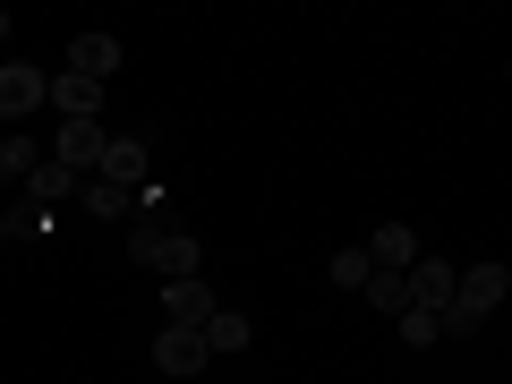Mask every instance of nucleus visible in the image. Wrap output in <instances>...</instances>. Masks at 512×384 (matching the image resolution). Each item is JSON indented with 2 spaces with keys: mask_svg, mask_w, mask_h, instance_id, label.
Wrapping results in <instances>:
<instances>
[{
  "mask_svg": "<svg viewBox=\"0 0 512 384\" xmlns=\"http://www.w3.org/2000/svg\"><path fill=\"white\" fill-rule=\"evenodd\" d=\"M504 291H512L504 265H470V274L453 282V299H444V308H461V316H478V325H487V316L504 308Z\"/></svg>",
  "mask_w": 512,
  "mask_h": 384,
  "instance_id": "7ed1b4c3",
  "label": "nucleus"
},
{
  "mask_svg": "<svg viewBox=\"0 0 512 384\" xmlns=\"http://www.w3.org/2000/svg\"><path fill=\"white\" fill-rule=\"evenodd\" d=\"M359 248H367V265H376V274H410V256H419V231H410V222H376Z\"/></svg>",
  "mask_w": 512,
  "mask_h": 384,
  "instance_id": "423d86ee",
  "label": "nucleus"
},
{
  "mask_svg": "<svg viewBox=\"0 0 512 384\" xmlns=\"http://www.w3.org/2000/svg\"><path fill=\"white\" fill-rule=\"evenodd\" d=\"M9 35H18V18H9V9H0V52H9Z\"/></svg>",
  "mask_w": 512,
  "mask_h": 384,
  "instance_id": "6ab92c4d",
  "label": "nucleus"
},
{
  "mask_svg": "<svg viewBox=\"0 0 512 384\" xmlns=\"http://www.w3.org/2000/svg\"><path fill=\"white\" fill-rule=\"evenodd\" d=\"M128 205H137L128 188H111V180H86V214H94V222H120Z\"/></svg>",
  "mask_w": 512,
  "mask_h": 384,
  "instance_id": "2eb2a0df",
  "label": "nucleus"
},
{
  "mask_svg": "<svg viewBox=\"0 0 512 384\" xmlns=\"http://www.w3.org/2000/svg\"><path fill=\"white\" fill-rule=\"evenodd\" d=\"M197 333H205V359H239V350L256 342V325H248L239 308H214V316H205Z\"/></svg>",
  "mask_w": 512,
  "mask_h": 384,
  "instance_id": "f8f14e48",
  "label": "nucleus"
},
{
  "mask_svg": "<svg viewBox=\"0 0 512 384\" xmlns=\"http://www.w3.org/2000/svg\"><path fill=\"white\" fill-rule=\"evenodd\" d=\"M103 120H60V137H52V163L69 171V180H94V171H103Z\"/></svg>",
  "mask_w": 512,
  "mask_h": 384,
  "instance_id": "f03ea898",
  "label": "nucleus"
},
{
  "mask_svg": "<svg viewBox=\"0 0 512 384\" xmlns=\"http://www.w3.org/2000/svg\"><path fill=\"white\" fill-rule=\"evenodd\" d=\"M402 282H410V308H444V299H453V282H461V265H453V256H427V248H419Z\"/></svg>",
  "mask_w": 512,
  "mask_h": 384,
  "instance_id": "39448f33",
  "label": "nucleus"
},
{
  "mask_svg": "<svg viewBox=\"0 0 512 384\" xmlns=\"http://www.w3.org/2000/svg\"><path fill=\"white\" fill-rule=\"evenodd\" d=\"M43 103L60 111V120H94V111H103V86H86V77H43Z\"/></svg>",
  "mask_w": 512,
  "mask_h": 384,
  "instance_id": "9b49d317",
  "label": "nucleus"
},
{
  "mask_svg": "<svg viewBox=\"0 0 512 384\" xmlns=\"http://www.w3.org/2000/svg\"><path fill=\"white\" fill-rule=\"evenodd\" d=\"M0 146H9V120H0Z\"/></svg>",
  "mask_w": 512,
  "mask_h": 384,
  "instance_id": "aec40b11",
  "label": "nucleus"
},
{
  "mask_svg": "<svg viewBox=\"0 0 512 384\" xmlns=\"http://www.w3.org/2000/svg\"><path fill=\"white\" fill-rule=\"evenodd\" d=\"M69 188H86V180H69L60 163H35V171H26V197H35V214H43V205H60Z\"/></svg>",
  "mask_w": 512,
  "mask_h": 384,
  "instance_id": "ddd939ff",
  "label": "nucleus"
},
{
  "mask_svg": "<svg viewBox=\"0 0 512 384\" xmlns=\"http://www.w3.org/2000/svg\"><path fill=\"white\" fill-rule=\"evenodd\" d=\"M94 180H111V188H146V180H154L146 137H111V146H103V171H94Z\"/></svg>",
  "mask_w": 512,
  "mask_h": 384,
  "instance_id": "6e6552de",
  "label": "nucleus"
},
{
  "mask_svg": "<svg viewBox=\"0 0 512 384\" xmlns=\"http://www.w3.org/2000/svg\"><path fill=\"white\" fill-rule=\"evenodd\" d=\"M367 274H376V265H367V248H342V256H333V282H342V291H359Z\"/></svg>",
  "mask_w": 512,
  "mask_h": 384,
  "instance_id": "a211bd4d",
  "label": "nucleus"
},
{
  "mask_svg": "<svg viewBox=\"0 0 512 384\" xmlns=\"http://www.w3.org/2000/svg\"><path fill=\"white\" fill-rule=\"evenodd\" d=\"M393 325H402V342H444V325H436V308H402V316H393Z\"/></svg>",
  "mask_w": 512,
  "mask_h": 384,
  "instance_id": "f3484780",
  "label": "nucleus"
},
{
  "mask_svg": "<svg viewBox=\"0 0 512 384\" xmlns=\"http://www.w3.org/2000/svg\"><path fill=\"white\" fill-rule=\"evenodd\" d=\"M154 367H163V376H197V367H214V359H205V333L163 325V333H154Z\"/></svg>",
  "mask_w": 512,
  "mask_h": 384,
  "instance_id": "1a4fd4ad",
  "label": "nucleus"
},
{
  "mask_svg": "<svg viewBox=\"0 0 512 384\" xmlns=\"http://www.w3.org/2000/svg\"><path fill=\"white\" fill-rule=\"evenodd\" d=\"M205 316H214V291H205V274H188V282H163V325H188V333H197Z\"/></svg>",
  "mask_w": 512,
  "mask_h": 384,
  "instance_id": "9d476101",
  "label": "nucleus"
},
{
  "mask_svg": "<svg viewBox=\"0 0 512 384\" xmlns=\"http://www.w3.org/2000/svg\"><path fill=\"white\" fill-rule=\"evenodd\" d=\"M359 299H367V308H384V316H402V308H410V282H402V274H367Z\"/></svg>",
  "mask_w": 512,
  "mask_h": 384,
  "instance_id": "4468645a",
  "label": "nucleus"
},
{
  "mask_svg": "<svg viewBox=\"0 0 512 384\" xmlns=\"http://www.w3.org/2000/svg\"><path fill=\"white\" fill-rule=\"evenodd\" d=\"M35 163H43V154H35V137H26V128H9V146H0V180H26Z\"/></svg>",
  "mask_w": 512,
  "mask_h": 384,
  "instance_id": "dca6fc26",
  "label": "nucleus"
},
{
  "mask_svg": "<svg viewBox=\"0 0 512 384\" xmlns=\"http://www.w3.org/2000/svg\"><path fill=\"white\" fill-rule=\"evenodd\" d=\"M111 69H120V35H103V26H77V35H69V77L103 86Z\"/></svg>",
  "mask_w": 512,
  "mask_h": 384,
  "instance_id": "20e7f679",
  "label": "nucleus"
},
{
  "mask_svg": "<svg viewBox=\"0 0 512 384\" xmlns=\"http://www.w3.org/2000/svg\"><path fill=\"white\" fill-rule=\"evenodd\" d=\"M35 103H43V69H35V60H0V120L18 128Z\"/></svg>",
  "mask_w": 512,
  "mask_h": 384,
  "instance_id": "0eeeda50",
  "label": "nucleus"
},
{
  "mask_svg": "<svg viewBox=\"0 0 512 384\" xmlns=\"http://www.w3.org/2000/svg\"><path fill=\"white\" fill-rule=\"evenodd\" d=\"M128 256H137V265H154L163 282H188V274L205 265V248H197L188 231H154V222H146V231H128Z\"/></svg>",
  "mask_w": 512,
  "mask_h": 384,
  "instance_id": "f257e3e1",
  "label": "nucleus"
}]
</instances>
